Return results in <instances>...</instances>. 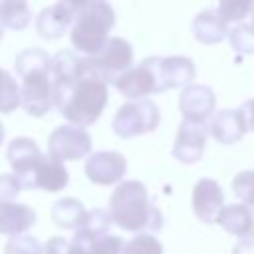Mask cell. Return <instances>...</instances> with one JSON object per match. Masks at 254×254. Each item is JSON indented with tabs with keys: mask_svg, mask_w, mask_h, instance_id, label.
I'll use <instances>...</instances> for the list:
<instances>
[{
	"mask_svg": "<svg viewBox=\"0 0 254 254\" xmlns=\"http://www.w3.org/2000/svg\"><path fill=\"white\" fill-rule=\"evenodd\" d=\"M56 107L71 125L77 127L93 125L107 103V83L91 71L85 58H81L79 75L71 83L56 87Z\"/></svg>",
	"mask_w": 254,
	"mask_h": 254,
	"instance_id": "obj_1",
	"label": "cell"
},
{
	"mask_svg": "<svg viewBox=\"0 0 254 254\" xmlns=\"http://www.w3.org/2000/svg\"><path fill=\"white\" fill-rule=\"evenodd\" d=\"M109 214L113 224L127 232L143 234L163 228V214L141 181H123L113 189L109 196Z\"/></svg>",
	"mask_w": 254,
	"mask_h": 254,
	"instance_id": "obj_2",
	"label": "cell"
},
{
	"mask_svg": "<svg viewBox=\"0 0 254 254\" xmlns=\"http://www.w3.org/2000/svg\"><path fill=\"white\" fill-rule=\"evenodd\" d=\"M115 26V10L107 2H93L83 8L71 28V44L87 58L95 56L109 40V32Z\"/></svg>",
	"mask_w": 254,
	"mask_h": 254,
	"instance_id": "obj_3",
	"label": "cell"
},
{
	"mask_svg": "<svg viewBox=\"0 0 254 254\" xmlns=\"http://www.w3.org/2000/svg\"><path fill=\"white\" fill-rule=\"evenodd\" d=\"M115 87L125 95L127 99L139 101L145 99L151 93L165 91V79H163V58H147L139 65H133L127 69L117 81Z\"/></svg>",
	"mask_w": 254,
	"mask_h": 254,
	"instance_id": "obj_4",
	"label": "cell"
},
{
	"mask_svg": "<svg viewBox=\"0 0 254 254\" xmlns=\"http://www.w3.org/2000/svg\"><path fill=\"white\" fill-rule=\"evenodd\" d=\"M159 121H161V111L153 101L149 99L127 101L117 109L111 121V129L117 137L131 139L155 131L159 127Z\"/></svg>",
	"mask_w": 254,
	"mask_h": 254,
	"instance_id": "obj_5",
	"label": "cell"
},
{
	"mask_svg": "<svg viewBox=\"0 0 254 254\" xmlns=\"http://www.w3.org/2000/svg\"><path fill=\"white\" fill-rule=\"evenodd\" d=\"M91 71L107 85L113 83L133 67V48L123 38H109L107 44L91 58H85Z\"/></svg>",
	"mask_w": 254,
	"mask_h": 254,
	"instance_id": "obj_6",
	"label": "cell"
},
{
	"mask_svg": "<svg viewBox=\"0 0 254 254\" xmlns=\"http://www.w3.org/2000/svg\"><path fill=\"white\" fill-rule=\"evenodd\" d=\"M58 91L52 75V67L36 69L22 75V107L32 117L46 115L52 107H56Z\"/></svg>",
	"mask_w": 254,
	"mask_h": 254,
	"instance_id": "obj_7",
	"label": "cell"
},
{
	"mask_svg": "<svg viewBox=\"0 0 254 254\" xmlns=\"http://www.w3.org/2000/svg\"><path fill=\"white\" fill-rule=\"evenodd\" d=\"M48 155L58 161H77L91 155V137L83 127L60 125L52 131L48 139Z\"/></svg>",
	"mask_w": 254,
	"mask_h": 254,
	"instance_id": "obj_8",
	"label": "cell"
},
{
	"mask_svg": "<svg viewBox=\"0 0 254 254\" xmlns=\"http://www.w3.org/2000/svg\"><path fill=\"white\" fill-rule=\"evenodd\" d=\"M69 173L65 165L52 155H42L36 167L20 179L24 189H42L46 192H60L67 187Z\"/></svg>",
	"mask_w": 254,
	"mask_h": 254,
	"instance_id": "obj_9",
	"label": "cell"
},
{
	"mask_svg": "<svg viewBox=\"0 0 254 254\" xmlns=\"http://www.w3.org/2000/svg\"><path fill=\"white\" fill-rule=\"evenodd\" d=\"M127 173V159L117 151H97L85 161V175L91 183L107 187L119 185Z\"/></svg>",
	"mask_w": 254,
	"mask_h": 254,
	"instance_id": "obj_10",
	"label": "cell"
},
{
	"mask_svg": "<svg viewBox=\"0 0 254 254\" xmlns=\"http://www.w3.org/2000/svg\"><path fill=\"white\" fill-rule=\"evenodd\" d=\"M208 125L206 123H194V121H185L179 125L177 137H175V145H173V157L185 165H192L196 163L202 153H204V145H206V137H208Z\"/></svg>",
	"mask_w": 254,
	"mask_h": 254,
	"instance_id": "obj_11",
	"label": "cell"
},
{
	"mask_svg": "<svg viewBox=\"0 0 254 254\" xmlns=\"http://www.w3.org/2000/svg\"><path fill=\"white\" fill-rule=\"evenodd\" d=\"M224 190L214 179H198L192 187V210L204 224H214L224 208Z\"/></svg>",
	"mask_w": 254,
	"mask_h": 254,
	"instance_id": "obj_12",
	"label": "cell"
},
{
	"mask_svg": "<svg viewBox=\"0 0 254 254\" xmlns=\"http://www.w3.org/2000/svg\"><path fill=\"white\" fill-rule=\"evenodd\" d=\"M179 107H181L185 121L206 123L208 117H214L216 95L208 85L192 83L183 89V93L179 97Z\"/></svg>",
	"mask_w": 254,
	"mask_h": 254,
	"instance_id": "obj_13",
	"label": "cell"
},
{
	"mask_svg": "<svg viewBox=\"0 0 254 254\" xmlns=\"http://www.w3.org/2000/svg\"><path fill=\"white\" fill-rule=\"evenodd\" d=\"M216 224H220L222 230H226L232 236H238L240 240L254 238V206L244 202L228 204L222 208Z\"/></svg>",
	"mask_w": 254,
	"mask_h": 254,
	"instance_id": "obj_14",
	"label": "cell"
},
{
	"mask_svg": "<svg viewBox=\"0 0 254 254\" xmlns=\"http://www.w3.org/2000/svg\"><path fill=\"white\" fill-rule=\"evenodd\" d=\"M208 131L218 143L234 145L244 137L246 125H244V119H242L238 109H220L210 119Z\"/></svg>",
	"mask_w": 254,
	"mask_h": 254,
	"instance_id": "obj_15",
	"label": "cell"
},
{
	"mask_svg": "<svg viewBox=\"0 0 254 254\" xmlns=\"http://www.w3.org/2000/svg\"><path fill=\"white\" fill-rule=\"evenodd\" d=\"M36 224V212L22 202H0V234L20 236Z\"/></svg>",
	"mask_w": 254,
	"mask_h": 254,
	"instance_id": "obj_16",
	"label": "cell"
},
{
	"mask_svg": "<svg viewBox=\"0 0 254 254\" xmlns=\"http://www.w3.org/2000/svg\"><path fill=\"white\" fill-rule=\"evenodd\" d=\"M71 22H75V14L69 8H65L62 2H58L44 8L38 14L36 32L46 40H56V38H62L64 32H67Z\"/></svg>",
	"mask_w": 254,
	"mask_h": 254,
	"instance_id": "obj_17",
	"label": "cell"
},
{
	"mask_svg": "<svg viewBox=\"0 0 254 254\" xmlns=\"http://www.w3.org/2000/svg\"><path fill=\"white\" fill-rule=\"evenodd\" d=\"M6 157H8V163H10L12 171H14V175L18 179H22L36 167V163L40 161L42 153H40L36 141H32L30 137H16L8 145Z\"/></svg>",
	"mask_w": 254,
	"mask_h": 254,
	"instance_id": "obj_18",
	"label": "cell"
},
{
	"mask_svg": "<svg viewBox=\"0 0 254 254\" xmlns=\"http://www.w3.org/2000/svg\"><path fill=\"white\" fill-rule=\"evenodd\" d=\"M192 36L202 44H218L228 36V24L218 10H202L192 20Z\"/></svg>",
	"mask_w": 254,
	"mask_h": 254,
	"instance_id": "obj_19",
	"label": "cell"
},
{
	"mask_svg": "<svg viewBox=\"0 0 254 254\" xmlns=\"http://www.w3.org/2000/svg\"><path fill=\"white\" fill-rule=\"evenodd\" d=\"M194 64L185 56H169L163 58V79L167 89L189 87L194 79Z\"/></svg>",
	"mask_w": 254,
	"mask_h": 254,
	"instance_id": "obj_20",
	"label": "cell"
},
{
	"mask_svg": "<svg viewBox=\"0 0 254 254\" xmlns=\"http://www.w3.org/2000/svg\"><path fill=\"white\" fill-rule=\"evenodd\" d=\"M85 206L73 198V196H65L54 202L52 206V220L60 226V228H67V230H79L87 218Z\"/></svg>",
	"mask_w": 254,
	"mask_h": 254,
	"instance_id": "obj_21",
	"label": "cell"
},
{
	"mask_svg": "<svg viewBox=\"0 0 254 254\" xmlns=\"http://www.w3.org/2000/svg\"><path fill=\"white\" fill-rule=\"evenodd\" d=\"M71 242L79 244L81 248L87 250V254H123L127 242L121 236L113 234H103V236H89L81 230H75Z\"/></svg>",
	"mask_w": 254,
	"mask_h": 254,
	"instance_id": "obj_22",
	"label": "cell"
},
{
	"mask_svg": "<svg viewBox=\"0 0 254 254\" xmlns=\"http://www.w3.org/2000/svg\"><path fill=\"white\" fill-rule=\"evenodd\" d=\"M79 67H81V58H77L71 52H58L52 58V75L56 87L71 83L79 75Z\"/></svg>",
	"mask_w": 254,
	"mask_h": 254,
	"instance_id": "obj_23",
	"label": "cell"
},
{
	"mask_svg": "<svg viewBox=\"0 0 254 254\" xmlns=\"http://www.w3.org/2000/svg\"><path fill=\"white\" fill-rule=\"evenodd\" d=\"M32 20L28 0H0V22L4 28L24 30Z\"/></svg>",
	"mask_w": 254,
	"mask_h": 254,
	"instance_id": "obj_24",
	"label": "cell"
},
{
	"mask_svg": "<svg viewBox=\"0 0 254 254\" xmlns=\"http://www.w3.org/2000/svg\"><path fill=\"white\" fill-rule=\"evenodd\" d=\"M20 105H22V87L16 83L10 71L0 67V113H12Z\"/></svg>",
	"mask_w": 254,
	"mask_h": 254,
	"instance_id": "obj_25",
	"label": "cell"
},
{
	"mask_svg": "<svg viewBox=\"0 0 254 254\" xmlns=\"http://www.w3.org/2000/svg\"><path fill=\"white\" fill-rule=\"evenodd\" d=\"M14 65H16V71L18 75H26L30 71H36V69H46V67H52V58L40 50V48H28L24 52H20L14 60Z\"/></svg>",
	"mask_w": 254,
	"mask_h": 254,
	"instance_id": "obj_26",
	"label": "cell"
},
{
	"mask_svg": "<svg viewBox=\"0 0 254 254\" xmlns=\"http://www.w3.org/2000/svg\"><path fill=\"white\" fill-rule=\"evenodd\" d=\"M228 40H230V46L234 48V52L244 54V56L254 54V26L250 22L236 24L228 32Z\"/></svg>",
	"mask_w": 254,
	"mask_h": 254,
	"instance_id": "obj_27",
	"label": "cell"
},
{
	"mask_svg": "<svg viewBox=\"0 0 254 254\" xmlns=\"http://www.w3.org/2000/svg\"><path fill=\"white\" fill-rule=\"evenodd\" d=\"M254 8V0H218V14L224 18L226 24L240 22L246 16H250Z\"/></svg>",
	"mask_w": 254,
	"mask_h": 254,
	"instance_id": "obj_28",
	"label": "cell"
},
{
	"mask_svg": "<svg viewBox=\"0 0 254 254\" xmlns=\"http://www.w3.org/2000/svg\"><path fill=\"white\" fill-rule=\"evenodd\" d=\"M123 254H163V244L151 232H143V234H135L127 242Z\"/></svg>",
	"mask_w": 254,
	"mask_h": 254,
	"instance_id": "obj_29",
	"label": "cell"
},
{
	"mask_svg": "<svg viewBox=\"0 0 254 254\" xmlns=\"http://www.w3.org/2000/svg\"><path fill=\"white\" fill-rule=\"evenodd\" d=\"M111 224H113V220H111L109 210L93 208V210L87 212V218H85V222H83V226L79 230L89 234V236H103V234H107Z\"/></svg>",
	"mask_w": 254,
	"mask_h": 254,
	"instance_id": "obj_30",
	"label": "cell"
},
{
	"mask_svg": "<svg viewBox=\"0 0 254 254\" xmlns=\"http://www.w3.org/2000/svg\"><path fill=\"white\" fill-rule=\"evenodd\" d=\"M42 248L44 244L36 236L20 234L8 238V242L4 244V254H42Z\"/></svg>",
	"mask_w": 254,
	"mask_h": 254,
	"instance_id": "obj_31",
	"label": "cell"
},
{
	"mask_svg": "<svg viewBox=\"0 0 254 254\" xmlns=\"http://www.w3.org/2000/svg\"><path fill=\"white\" fill-rule=\"evenodd\" d=\"M234 194L244 202L254 206V171H242L232 179Z\"/></svg>",
	"mask_w": 254,
	"mask_h": 254,
	"instance_id": "obj_32",
	"label": "cell"
},
{
	"mask_svg": "<svg viewBox=\"0 0 254 254\" xmlns=\"http://www.w3.org/2000/svg\"><path fill=\"white\" fill-rule=\"evenodd\" d=\"M24 190L16 175H0V202H12Z\"/></svg>",
	"mask_w": 254,
	"mask_h": 254,
	"instance_id": "obj_33",
	"label": "cell"
},
{
	"mask_svg": "<svg viewBox=\"0 0 254 254\" xmlns=\"http://www.w3.org/2000/svg\"><path fill=\"white\" fill-rule=\"evenodd\" d=\"M69 248V240L62 238V236H52L44 248H42V254H65Z\"/></svg>",
	"mask_w": 254,
	"mask_h": 254,
	"instance_id": "obj_34",
	"label": "cell"
},
{
	"mask_svg": "<svg viewBox=\"0 0 254 254\" xmlns=\"http://www.w3.org/2000/svg\"><path fill=\"white\" fill-rule=\"evenodd\" d=\"M242 119H244V125H246V131H254V99H248L244 101L240 107H238Z\"/></svg>",
	"mask_w": 254,
	"mask_h": 254,
	"instance_id": "obj_35",
	"label": "cell"
},
{
	"mask_svg": "<svg viewBox=\"0 0 254 254\" xmlns=\"http://www.w3.org/2000/svg\"><path fill=\"white\" fill-rule=\"evenodd\" d=\"M60 2H62L65 8H69V10L77 16V14H79L83 8H87L89 4H93V2H105V0H60Z\"/></svg>",
	"mask_w": 254,
	"mask_h": 254,
	"instance_id": "obj_36",
	"label": "cell"
},
{
	"mask_svg": "<svg viewBox=\"0 0 254 254\" xmlns=\"http://www.w3.org/2000/svg\"><path fill=\"white\" fill-rule=\"evenodd\" d=\"M232 254H254V238H242L234 244Z\"/></svg>",
	"mask_w": 254,
	"mask_h": 254,
	"instance_id": "obj_37",
	"label": "cell"
},
{
	"mask_svg": "<svg viewBox=\"0 0 254 254\" xmlns=\"http://www.w3.org/2000/svg\"><path fill=\"white\" fill-rule=\"evenodd\" d=\"M65 254H87V250L85 248H81L79 244H75V242H71L69 240V248H67V252Z\"/></svg>",
	"mask_w": 254,
	"mask_h": 254,
	"instance_id": "obj_38",
	"label": "cell"
},
{
	"mask_svg": "<svg viewBox=\"0 0 254 254\" xmlns=\"http://www.w3.org/2000/svg\"><path fill=\"white\" fill-rule=\"evenodd\" d=\"M2 141H4V125L0 123V143H2Z\"/></svg>",
	"mask_w": 254,
	"mask_h": 254,
	"instance_id": "obj_39",
	"label": "cell"
},
{
	"mask_svg": "<svg viewBox=\"0 0 254 254\" xmlns=\"http://www.w3.org/2000/svg\"><path fill=\"white\" fill-rule=\"evenodd\" d=\"M252 26H254V8H252V12H250V20H248Z\"/></svg>",
	"mask_w": 254,
	"mask_h": 254,
	"instance_id": "obj_40",
	"label": "cell"
},
{
	"mask_svg": "<svg viewBox=\"0 0 254 254\" xmlns=\"http://www.w3.org/2000/svg\"><path fill=\"white\" fill-rule=\"evenodd\" d=\"M2 36H4V26H2V22H0V40H2Z\"/></svg>",
	"mask_w": 254,
	"mask_h": 254,
	"instance_id": "obj_41",
	"label": "cell"
}]
</instances>
